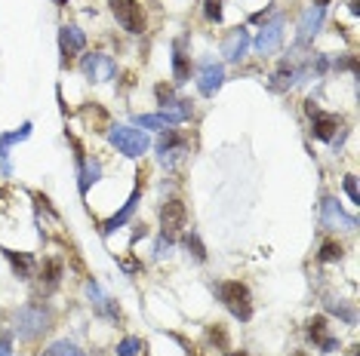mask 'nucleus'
Instances as JSON below:
<instances>
[{
	"mask_svg": "<svg viewBox=\"0 0 360 356\" xmlns=\"http://www.w3.org/2000/svg\"><path fill=\"white\" fill-rule=\"evenodd\" d=\"M99 175H102V163L99 160H83V166H77V188H81V194H87L89 190V184H96L99 181Z\"/></svg>",
	"mask_w": 360,
	"mask_h": 356,
	"instance_id": "obj_20",
	"label": "nucleus"
},
{
	"mask_svg": "<svg viewBox=\"0 0 360 356\" xmlns=\"http://www.w3.org/2000/svg\"><path fill=\"white\" fill-rule=\"evenodd\" d=\"M154 96H157V104H163V108H167L169 102H176V92H173V87H167V83H157Z\"/></svg>",
	"mask_w": 360,
	"mask_h": 356,
	"instance_id": "obj_31",
	"label": "nucleus"
},
{
	"mask_svg": "<svg viewBox=\"0 0 360 356\" xmlns=\"http://www.w3.org/2000/svg\"><path fill=\"white\" fill-rule=\"evenodd\" d=\"M207 338L213 341V344H219V347H225L228 344V335H225V329L215 322V326H209V332H207Z\"/></svg>",
	"mask_w": 360,
	"mask_h": 356,
	"instance_id": "obj_32",
	"label": "nucleus"
},
{
	"mask_svg": "<svg viewBox=\"0 0 360 356\" xmlns=\"http://www.w3.org/2000/svg\"><path fill=\"white\" fill-rule=\"evenodd\" d=\"M228 356H250V353H246V351H240V353H237V351H234V353H228Z\"/></svg>",
	"mask_w": 360,
	"mask_h": 356,
	"instance_id": "obj_37",
	"label": "nucleus"
},
{
	"mask_svg": "<svg viewBox=\"0 0 360 356\" xmlns=\"http://www.w3.org/2000/svg\"><path fill=\"white\" fill-rule=\"evenodd\" d=\"M342 188H345V194H348V200L354 203H360V190H357V175H345V181H342Z\"/></svg>",
	"mask_w": 360,
	"mask_h": 356,
	"instance_id": "obj_30",
	"label": "nucleus"
},
{
	"mask_svg": "<svg viewBox=\"0 0 360 356\" xmlns=\"http://www.w3.org/2000/svg\"><path fill=\"white\" fill-rule=\"evenodd\" d=\"M108 6L127 34H142L145 31V10H142V3H136V0H108Z\"/></svg>",
	"mask_w": 360,
	"mask_h": 356,
	"instance_id": "obj_4",
	"label": "nucleus"
},
{
	"mask_svg": "<svg viewBox=\"0 0 360 356\" xmlns=\"http://www.w3.org/2000/svg\"><path fill=\"white\" fill-rule=\"evenodd\" d=\"M56 3H59V6H68V0H56Z\"/></svg>",
	"mask_w": 360,
	"mask_h": 356,
	"instance_id": "obj_38",
	"label": "nucleus"
},
{
	"mask_svg": "<svg viewBox=\"0 0 360 356\" xmlns=\"http://www.w3.org/2000/svg\"><path fill=\"white\" fill-rule=\"evenodd\" d=\"M0 356H12V338L10 335H0Z\"/></svg>",
	"mask_w": 360,
	"mask_h": 356,
	"instance_id": "obj_34",
	"label": "nucleus"
},
{
	"mask_svg": "<svg viewBox=\"0 0 360 356\" xmlns=\"http://www.w3.org/2000/svg\"><path fill=\"white\" fill-rule=\"evenodd\" d=\"M62 274H65V265H62V258H43V265H41V292L43 295H50L52 289L62 282Z\"/></svg>",
	"mask_w": 360,
	"mask_h": 356,
	"instance_id": "obj_16",
	"label": "nucleus"
},
{
	"mask_svg": "<svg viewBox=\"0 0 360 356\" xmlns=\"http://www.w3.org/2000/svg\"><path fill=\"white\" fill-rule=\"evenodd\" d=\"M185 227H188V206L182 200H167L160 209V234L173 240Z\"/></svg>",
	"mask_w": 360,
	"mask_h": 356,
	"instance_id": "obj_7",
	"label": "nucleus"
},
{
	"mask_svg": "<svg viewBox=\"0 0 360 356\" xmlns=\"http://www.w3.org/2000/svg\"><path fill=\"white\" fill-rule=\"evenodd\" d=\"M284 25H286L284 12L271 16L265 25H262V31L256 37V52H259V56H271V52L280 49V43H284Z\"/></svg>",
	"mask_w": 360,
	"mask_h": 356,
	"instance_id": "obj_6",
	"label": "nucleus"
},
{
	"mask_svg": "<svg viewBox=\"0 0 360 356\" xmlns=\"http://www.w3.org/2000/svg\"><path fill=\"white\" fill-rule=\"evenodd\" d=\"M31 129H34V126H31V120H25L22 126L16 129V133H3V135H0V160H6V157H10V148H12V144L25 142V138L31 135Z\"/></svg>",
	"mask_w": 360,
	"mask_h": 356,
	"instance_id": "obj_21",
	"label": "nucleus"
},
{
	"mask_svg": "<svg viewBox=\"0 0 360 356\" xmlns=\"http://www.w3.org/2000/svg\"><path fill=\"white\" fill-rule=\"evenodd\" d=\"M136 178H139V181H136V188H133V194H129V197H127V203H123V206H120V212H114V215H111V219H108V221H105V224H102V234H105V236H108V234H114V230H117V227H123V224H127L129 219H133V212H136V206H139V197H142V173H139V175H136Z\"/></svg>",
	"mask_w": 360,
	"mask_h": 356,
	"instance_id": "obj_15",
	"label": "nucleus"
},
{
	"mask_svg": "<svg viewBox=\"0 0 360 356\" xmlns=\"http://www.w3.org/2000/svg\"><path fill=\"white\" fill-rule=\"evenodd\" d=\"M293 83H296V68H293V65L284 58V62L277 65V71L271 74V89H277V92L280 89H290Z\"/></svg>",
	"mask_w": 360,
	"mask_h": 356,
	"instance_id": "obj_22",
	"label": "nucleus"
},
{
	"mask_svg": "<svg viewBox=\"0 0 360 356\" xmlns=\"http://www.w3.org/2000/svg\"><path fill=\"white\" fill-rule=\"evenodd\" d=\"M3 255H6V261H10V267H12V274L19 276V280H31L34 276V255L31 252H16V249H3Z\"/></svg>",
	"mask_w": 360,
	"mask_h": 356,
	"instance_id": "obj_17",
	"label": "nucleus"
},
{
	"mask_svg": "<svg viewBox=\"0 0 360 356\" xmlns=\"http://www.w3.org/2000/svg\"><path fill=\"white\" fill-rule=\"evenodd\" d=\"M157 157L163 166H176L185 157V135L179 129H163V135L157 138Z\"/></svg>",
	"mask_w": 360,
	"mask_h": 356,
	"instance_id": "obj_10",
	"label": "nucleus"
},
{
	"mask_svg": "<svg viewBox=\"0 0 360 356\" xmlns=\"http://www.w3.org/2000/svg\"><path fill=\"white\" fill-rule=\"evenodd\" d=\"M52 326V311L47 304H25L16 311V335L25 341L41 338Z\"/></svg>",
	"mask_w": 360,
	"mask_h": 356,
	"instance_id": "obj_3",
	"label": "nucleus"
},
{
	"mask_svg": "<svg viewBox=\"0 0 360 356\" xmlns=\"http://www.w3.org/2000/svg\"><path fill=\"white\" fill-rule=\"evenodd\" d=\"M293 356H305V353H293Z\"/></svg>",
	"mask_w": 360,
	"mask_h": 356,
	"instance_id": "obj_40",
	"label": "nucleus"
},
{
	"mask_svg": "<svg viewBox=\"0 0 360 356\" xmlns=\"http://www.w3.org/2000/svg\"><path fill=\"white\" fill-rule=\"evenodd\" d=\"M326 3H330V0H317V6H326Z\"/></svg>",
	"mask_w": 360,
	"mask_h": 356,
	"instance_id": "obj_39",
	"label": "nucleus"
},
{
	"mask_svg": "<svg viewBox=\"0 0 360 356\" xmlns=\"http://www.w3.org/2000/svg\"><path fill=\"white\" fill-rule=\"evenodd\" d=\"M142 353H145V341L136 338V335H127L114 351V356H142Z\"/></svg>",
	"mask_w": 360,
	"mask_h": 356,
	"instance_id": "obj_24",
	"label": "nucleus"
},
{
	"mask_svg": "<svg viewBox=\"0 0 360 356\" xmlns=\"http://www.w3.org/2000/svg\"><path fill=\"white\" fill-rule=\"evenodd\" d=\"M133 123H136V129H157V133H163V129L169 126V123L163 120V114H139Z\"/></svg>",
	"mask_w": 360,
	"mask_h": 356,
	"instance_id": "obj_26",
	"label": "nucleus"
},
{
	"mask_svg": "<svg viewBox=\"0 0 360 356\" xmlns=\"http://www.w3.org/2000/svg\"><path fill=\"white\" fill-rule=\"evenodd\" d=\"M169 249H173V240L160 234V240L154 243V258H163V255H169Z\"/></svg>",
	"mask_w": 360,
	"mask_h": 356,
	"instance_id": "obj_33",
	"label": "nucleus"
},
{
	"mask_svg": "<svg viewBox=\"0 0 360 356\" xmlns=\"http://www.w3.org/2000/svg\"><path fill=\"white\" fill-rule=\"evenodd\" d=\"M246 49H250V31L240 25V28H231L225 37H222V56L228 62H244Z\"/></svg>",
	"mask_w": 360,
	"mask_h": 356,
	"instance_id": "obj_14",
	"label": "nucleus"
},
{
	"mask_svg": "<svg viewBox=\"0 0 360 356\" xmlns=\"http://www.w3.org/2000/svg\"><path fill=\"white\" fill-rule=\"evenodd\" d=\"M120 267L127 270V274H136V270H142V265H139V261H120Z\"/></svg>",
	"mask_w": 360,
	"mask_h": 356,
	"instance_id": "obj_36",
	"label": "nucleus"
},
{
	"mask_svg": "<svg viewBox=\"0 0 360 356\" xmlns=\"http://www.w3.org/2000/svg\"><path fill=\"white\" fill-rule=\"evenodd\" d=\"M308 338L314 341V344H320L324 338H330V335H326V316H314V320L308 322Z\"/></svg>",
	"mask_w": 360,
	"mask_h": 356,
	"instance_id": "obj_28",
	"label": "nucleus"
},
{
	"mask_svg": "<svg viewBox=\"0 0 360 356\" xmlns=\"http://www.w3.org/2000/svg\"><path fill=\"white\" fill-rule=\"evenodd\" d=\"M43 356H83L81 353V347L74 344V341H52V344L43 351Z\"/></svg>",
	"mask_w": 360,
	"mask_h": 356,
	"instance_id": "obj_25",
	"label": "nucleus"
},
{
	"mask_svg": "<svg viewBox=\"0 0 360 356\" xmlns=\"http://www.w3.org/2000/svg\"><path fill=\"white\" fill-rule=\"evenodd\" d=\"M160 114H163V120H167L169 126H176V123H185V120H191L194 108H191V102H185V98H176V102H169L167 108L160 111Z\"/></svg>",
	"mask_w": 360,
	"mask_h": 356,
	"instance_id": "obj_19",
	"label": "nucleus"
},
{
	"mask_svg": "<svg viewBox=\"0 0 360 356\" xmlns=\"http://www.w3.org/2000/svg\"><path fill=\"white\" fill-rule=\"evenodd\" d=\"M59 49H62V68H68L71 58L87 49V34H83L81 25H62V31H59Z\"/></svg>",
	"mask_w": 360,
	"mask_h": 356,
	"instance_id": "obj_9",
	"label": "nucleus"
},
{
	"mask_svg": "<svg viewBox=\"0 0 360 356\" xmlns=\"http://www.w3.org/2000/svg\"><path fill=\"white\" fill-rule=\"evenodd\" d=\"M191 77V56L182 49V41L173 43V80L176 83H185Z\"/></svg>",
	"mask_w": 360,
	"mask_h": 356,
	"instance_id": "obj_18",
	"label": "nucleus"
},
{
	"mask_svg": "<svg viewBox=\"0 0 360 356\" xmlns=\"http://www.w3.org/2000/svg\"><path fill=\"white\" fill-rule=\"evenodd\" d=\"M81 71L87 80L93 83H108L117 77V62L111 56H105V52H87V56L81 58Z\"/></svg>",
	"mask_w": 360,
	"mask_h": 356,
	"instance_id": "obj_5",
	"label": "nucleus"
},
{
	"mask_svg": "<svg viewBox=\"0 0 360 356\" xmlns=\"http://www.w3.org/2000/svg\"><path fill=\"white\" fill-rule=\"evenodd\" d=\"M324 19H326V6H308V10L302 12V19H299V34H296V43L299 46H308L314 43V37L320 34V28H324Z\"/></svg>",
	"mask_w": 360,
	"mask_h": 356,
	"instance_id": "obj_12",
	"label": "nucleus"
},
{
	"mask_svg": "<svg viewBox=\"0 0 360 356\" xmlns=\"http://www.w3.org/2000/svg\"><path fill=\"white\" fill-rule=\"evenodd\" d=\"M345 255V246L339 240H324L320 243V252H317V261H324V265H330V261H342Z\"/></svg>",
	"mask_w": 360,
	"mask_h": 356,
	"instance_id": "obj_23",
	"label": "nucleus"
},
{
	"mask_svg": "<svg viewBox=\"0 0 360 356\" xmlns=\"http://www.w3.org/2000/svg\"><path fill=\"white\" fill-rule=\"evenodd\" d=\"M108 142H111V148H117V154L129 157V160H139V157L148 154V148H151V138H148L145 129L120 126V123L108 126Z\"/></svg>",
	"mask_w": 360,
	"mask_h": 356,
	"instance_id": "obj_2",
	"label": "nucleus"
},
{
	"mask_svg": "<svg viewBox=\"0 0 360 356\" xmlns=\"http://www.w3.org/2000/svg\"><path fill=\"white\" fill-rule=\"evenodd\" d=\"M222 83H225V68H222L215 58H207V62H200L198 68V89L200 96H215V92L222 89Z\"/></svg>",
	"mask_w": 360,
	"mask_h": 356,
	"instance_id": "obj_13",
	"label": "nucleus"
},
{
	"mask_svg": "<svg viewBox=\"0 0 360 356\" xmlns=\"http://www.w3.org/2000/svg\"><path fill=\"white\" fill-rule=\"evenodd\" d=\"M215 295H219V301L228 307V313L234 316V320L240 322H250L253 320V292L246 282L240 280H222L219 286H215Z\"/></svg>",
	"mask_w": 360,
	"mask_h": 356,
	"instance_id": "obj_1",
	"label": "nucleus"
},
{
	"mask_svg": "<svg viewBox=\"0 0 360 356\" xmlns=\"http://www.w3.org/2000/svg\"><path fill=\"white\" fill-rule=\"evenodd\" d=\"M133 227H136V230H133V243H136V240H139V236H148V224H145V221H142V224H139V221H136V224H133Z\"/></svg>",
	"mask_w": 360,
	"mask_h": 356,
	"instance_id": "obj_35",
	"label": "nucleus"
},
{
	"mask_svg": "<svg viewBox=\"0 0 360 356\" xmlns=\"http://www.w3.org/2000/svg\"><path fill=\"white\" fill-rule=\"evenodd\" d=\"M320 224L330 230H354L357 219L339 206L336 197H324V203H320Z\"/></svg>",
	"mask_w": 360,
	"mask_h": 356,
	"instance_id": "obj_8",
	"label": "nucleus"
},
{
	"mask_svg": "<svg viewBox=\"0 0 360 356\" xmlns=\"http://www.w3.org/2000/svg\"><path fill=\"white\" fill-rule=\"evenodd\" d=\"M182 243H185V249H188V252H191L198 261H207V246L200 243V236L194 234V230H188V234L182 236Z\"/></svg>",
	"mask_w": 360,
	"mask_h": 356,
	"instance_id": "obj_27",
	"label": "nucleus"
},
{
	"mask_svg": "<svg viewBox=\"0 0 360 356\" xmlns=\"http://www.w3.org/2000/svg\"><path fill=\"white\" fill-rule=\"evenodd\" d=\"M204 16L207 22H222V0H204Z\"/></svg>",
	"mask_w": 360,
	"mask_h": 356,
	"instance_id": "obj_29",
	"label": "nucleus"
},
{
	"mask_svg": "<svg viewBox=\"0 0 360 356\" xmlns=\"http://www.w3.org/2000/svg\"><path fill=\"white\" fill-rule=\"evenodd\" d=\"M305 111H308V117H311V135L317 138V142H330V138L336 135V129L342 126V117L314 108V102L305 104Z\"/></svg>",
	"mask_w": 360,
	"mask_h": 356,
	"instance_id": "obj_11",
	"label": "nucleus"
}]
</instances>
